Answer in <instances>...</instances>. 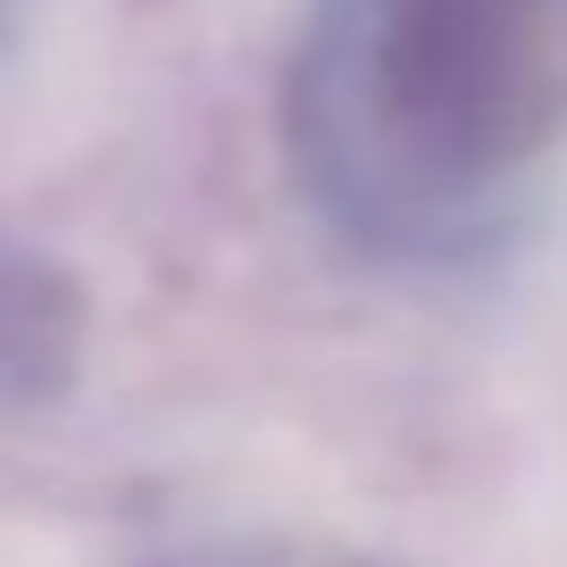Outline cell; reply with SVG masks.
Segmentation results:
<instances>
[{"label": "cell", "instance_id": "cell-3", "mask_svg": "<svg viewBox=\"0 0 567 567\" xmlns=\"http://www.w3.org/2000/svg\"><path fill=\"white\" fill-rule=\"evenodd\" d=\"M159 567H359L326 543H209V550H184V559H159Z\"/></svg>", "mask_w": 567, "mask_h": 567}, {"label": "cell", "instance_id": "cell-1", "mask_svg": "<svg viewBox=\"0 0 567 567\" xmlns=\"http://www.w3.org/2000/svg\"><path fill=\"white\" fill-rule=\"evenodd\" d=\"M284 151L368 259L443 267L501 243L567 151V0H318Z\"/></svg>", "mask_w": 567, "mask_h": 567}, {"label": "cell", "instance_id": "cell-2", "mask_svg": "<svg viewBox=\"0 0 567 567\" xmlns=\"http://www.w3.org/2000/svg\"><path fill=\"white\" fill-rule=\"evenodd\" d=\"M68 342H75V309L51 292V267L0 259V384L42 392L68 368Z\"/></svg>", "mask_w": 567, "mask_h": 567}, {"label": "cell", "instance_id": "cell-4", "mask_svg": "<svg viewBox=\"0 0 567 567\" xmlns=\"http://www.w3.org/2000/svg\"><path fill=\"white\" fill-rule=\"evenodd\" d=\"M0 25H9V0H0Z\"/></svg>", "mask_w": 567, "mask_h": 567}]
</instances>
